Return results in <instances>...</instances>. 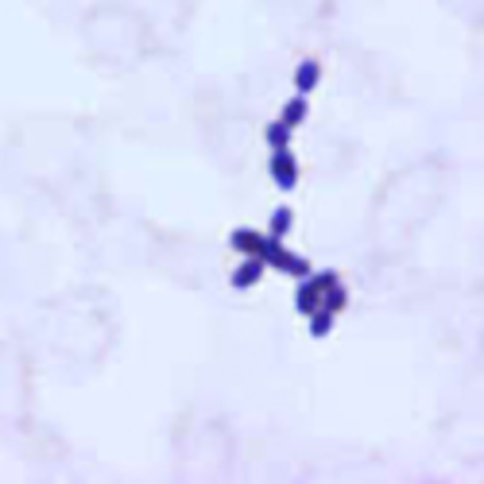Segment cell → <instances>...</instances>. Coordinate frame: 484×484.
Wrapping results in <instances>:
<instances>
[{"label":"cell","mask_w":484,"mask_h":484,"mask_svg":"<svg viewBox=\"0 0 484 484\" xmlns=\"http://www.w3.org/2000/svg\"><path fill=\"white\" fill-rule=\"evenodd\" d=\"M330 287H337V275H322V279H310L302 290H298V310L302 314H314L318 306L325 302V295H330Z\"/></svg>","instance_id":"obj_1"},{"label":"cell","mask_w":484,"mask_h":484,"mask_svg":"<svg viewBox=\"0 0 484 484\" xmlns=\"http://www.w3.org/2000/svg\"><path fill=\"white\" fill-rule=\"evenodd\" d=\"M268 260L275 263V268L290 271V275H310V263L298 260V256H290V252H287L279 241H268V248H263V263H268Z\"/></svg>","instance_id":"obj_2"},{"label":"cell","mask_w":484,"mask_h":484,"mask_svg":"<svg viewBox=\"0 0 484 484\" xmlns=\"http://www.w3.org/2000/svg\"><path fill=\"white\" fill-rule=\"evenodd\" d=\"M271 179H275L283 190H290L298 182V167H295L290 147H275V155H271Z\"/></svg>","instance_id":"obj_3"},{"label":"cell","mask_w":484,"mask_h":484,"mask_svg":"<svg viewBox=\"0 0 484 484\" xmlns=\"http://www.w3.org/2000/svg\"><path fill=\"white\" fill-rule=\"evenodd\" d=\"M233 248L236 252H244V256H260L263 260V248H268V236H260V233H233Z\"/></svg>","instance_id":"obj_4"},{"label":"cell","mask_w":484,"mask_h":484,"mask_svg":"<svg viewBox=\"0 0 484 484\" xmlns=\"http://www.w3.org/2000/svg\"><path fill=\"white\" fill-rule=\"evenodd\" d=\"M260 275H263V260H260V256H248V263H244V268L233 271V287H236V290H248L252 283H260Z\"/></svg>","instance_id":"obj_5"},{"label":"cell","mask_w":484,"mask_h":484,"mask_svg":"<svg viewBox=\"0 0 484 484\" xmlns=\"http://www.w3.org/2000/svg\"><path fill=\"white\" fill-rule=\"evenodd\" d=\"M318 78H322V66L318 63H302V66H298V74H295V85L302 93H310L314 85H318Z\"/></svg>","instance_id":"obj_6"},{"label":"cell","mask_w":484,"mask_h":484,"mask_svg":"<svg viewBox=\"0 0 484 484\" xmlns=\"http://www.w3.org/2000/svg\"><path fill=\"white\" fill-rule=\"evenodd\" d=\"M302 117H306V101H302V97H295V101H290L287 109H283V117H279V120H283L287 128H295Z\"/></svg>","instance_id":"obj_7"},{"label":"cell","mask_w":484,"mask_h":484,"mask_svg":"<svg viewBox=\"0 0 484 484\" xmlns=\"http://www.w3.org/2000/svg\"><path fill=\"white\" fill-rule=\"evenodd\" d=\"M290 221H295V217H290V209H275V217H271V236H287L290 233Z\"/></svg>","instance_id":"obj_8"},{"label":"cell","mask_w":484,"mask_h":484,"mask_svg":"<svg viewBox=\"0 0 484 484\" xmlns=\"http://www.w3.org/2000/svg\"><path fill=\"white\" fill-rule=\"evenodd\" d=\"M268 144H271V147H290V128L283 125V120L268 128Z\"/></svg>","instance_id":"obj_9"}]
</instances>
